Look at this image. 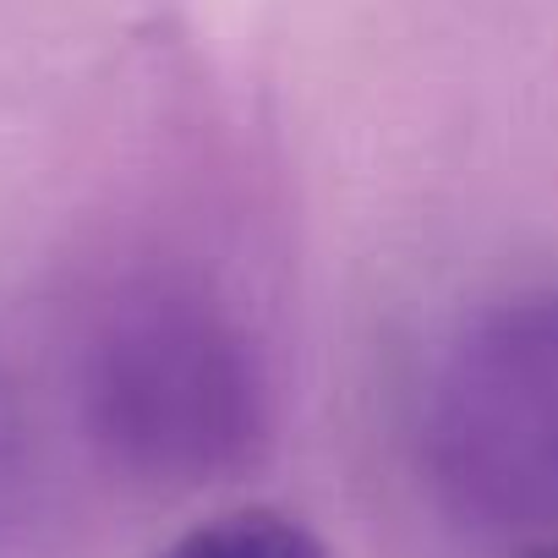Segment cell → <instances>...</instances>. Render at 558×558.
<instances>
[{"label":"cell","instance_id":"5","mask_svg":"<svg viewBox=\"0 0 558 558\" xmlns=\"http://www.w3.org/2000/svg\"><path fill=\"white\" fill-rule=\"evenodd\" d=\"M520 558H558V542H547V547H536V553H520Z\"/></svg>","mask_w":558,"mask_h":558},{"label":"cell","instance_id":"2","mask_svg":"<svg viewBox=\"0 0 558 558\" xmlns=\"http://www.w3.org/2000/svg\"><path fill=\"white\" fill-rule=\"evenodd\" d=\"M110 427L148 465H219L246 438V384L203 324H143L105 378Z\"/></svg>","mask_w":558,"mask_h":558},{"label":"cell","instance_id":"1","mask_svg":"<svg viewBox=\"0 0 558 558\" xmlns=\"http://www.w3.org/2000/svg\"><path fill=\"white\" fill-rule=\"evenodd\" d=\"M422 444L454 514L493 531L558 525V296H509L454 335Z\"/></svg>","mask_w":558,"mask_h":558},{"label":"cell","instance_id":"4","mask_svg":"<svg viewBox=\"0 0 558 558\" xmlns=\"http://www.w3.org/2000/svg\"><path fill=\"white\" fill-rule=\"evenodd\" d=\"M17 498H23V427H17V405L7 384H0V536L12 531Z\"/></svg>","mask_w":558,"mask_h":558},{"label":"cell","instance_id":"3","mask_svg":"<svg viewBox=\"0 0 558 558\" xmlns=\"http://www.w3.org/2000/svg\"><path fill=\"white\" fill-rule=\"evenodd\" d=\"M165 558H329L324 542L274 509H235L219 520H203L197 531H186Z\"/></svg>","mask_w":558,"mask_h":558}]
</instances>
